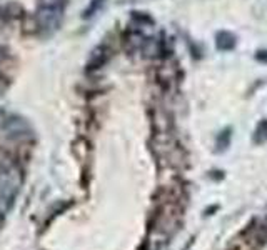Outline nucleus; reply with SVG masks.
<instances>
[{"instance_id":"1","label":"nucleus","mask_w":267,"mask_h":250,"mask_svg":"<svg viewBox=\"0 0 267 250\" xmlns=\"http://www.w3.org/2000/svg\"><path fill=\"white\" fill-rule=\"evenodd\" d=\"M22 175L15 165H0V215H5L20 189Z\"/></svg>"},{"instance_id":"2","label":"nucleus","mask_w":267,"mask_h":250,"mask_svg":"<svg viewBox=\"0 0 267 250\" xmlns=\"http://www.w3.org/2000/svg\"><path fill=\"white\" fill-rule=\"evenodd\" d=\"M64 0H42L39 10V23L42 28H55L62 20Z\"/></svg>"},{"instance_id":"3","label":"nucleus","mask_w":267,"mask_h":250,"mask_svg":"<svg viewBox=\"0 0 267 250\" xmlns=\"http://www.w3.org/2000/svg\"><path fill=\"white\" fill-rule=\"evenodd\" d=\"M216 45L219 50H231L236 45V37L229 32H219L216 37Z\"/></svg>"},{"instance_id":"4","label":"nucleus","mask_w":267,"mask_h":250,"mask_svg":"<svg viewBox=\"0 0 267 250\" xmlns=\"http://www.w3.org/2000/svg\"><path fill=\"white\" fill-rule=\"evenodd\" d=\"M107 49L106 47H99L97 50L94 52V55H92V60H90V69H97V67H100L104 64V62L107 60Z\"/></svg>"},{"instance_id":"5","label":"nucleus","mask_w":267,"mask_h":250,"mask_svg":"<svg viewBox=\"0 0 267 250\" xmlns=\"http://www.w3.org/2000/svg\"><path fill=\"white\" fill-rule=\"evenodd\" d=\"M256 140L259 142H264L267 138V120H264V122H261L259 125H257V130H256Z\"/></svg>"},{"instance_id":"6","label":"nucleus","mask_w":267,"mask_h":250,"mask_svg":"<svg viewBox=\"0 0 267 250\" xmlns=\"http://www.w3.org/2000/svg\"><path fill=\"white\" fill-rule=\"evenodd\" d=\"M102 3H104V0H95V2L92 3V5H90V8L87 10V17H89V15H92V12L97 10V8H99L100 5H102Z\"/></svg>"},{"instance_id":"7","label":"nucleus","mask_w":267,"mask_h":250,"mask_svg":"<svg viewBox=\"0 0 267 250\" xmlns=\"http://www.w3.org/2000/svg\"><path fill=\"white\" fill-rule=\"evenodd\" d=\"M256 59H257V60H261V62H264V64H267V50L259 52V54L256 55Z\"/></svg>"}]
</instances>
